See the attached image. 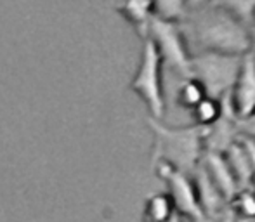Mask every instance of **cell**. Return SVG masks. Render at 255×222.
Returning <instances> with one entry per match:
<instances>
[{
	"label": "cell",
	"mask_w": 255,
	"mask_h": 222,
	"mask_svg": "<svg viewBox=\"0 0 255 222\" xmlns=\"http://www.w3.org/2000/svg\"><path fill=\"white\" fill-rule=\"evenodd\" d=\"M193 110H195V116L200 125H203V127H212V125L221 118L222 103L217 101V99L205 98Z\"/></svg>",
	"instance_id": "11"
},
{
	"label": "cell",
	"mask_w": 255,
	"mask_h": 222,
	"mask_svg": "<svg viewBox=\"0 0 255 222\" xmlns=\"http://www.w3.org/2000/svg\"><path fill=\"white\" fill-rule=\"evenodd\" d=\"M242 61L243 56L202 51L200 54H191L189 77L202 84L207 98L221 101L231 92L242 68Z\"/></svg>",
	"instance_id": "2"
},
{
	"label": "cell",
	"mask_w": 255,
	"mask_h": 222,
	"mask_svg": "<svg viewBox=\"0 0 255 222\" xmlns=\"http://www.w3.org/2000/svg\"><path fill=\"white\" fill-rule=\"evenodd\" d=\"M208 5L219 7L228 14L235 16L242 23L254 26L255 17V0H212Z\"/></svg>",
	"instance_id": "8"
},
{
	"label": "cell",
	"mask_w": 255,
	"mask_h": 222,
	"mask_svg": "<svg viewBox=\"0 0 255 222\" xmlns=\"http://www.w3.org/2000/svg\"><path fill=\"white\" fill-rule=\"evenodd\" d=\"M212 0H186V5H188V12L189 10H196V9H202V7L208 5Z\"/></svg>",
	"instance_id": "13"
},
{
	"label": "cell",
	"mask_w": 255,
	"mask_h": 222,
	"mask_svg": "<svg viewBox=\"0 0 255 222\" xmlns=\"http://www.w3.org/2000/svg\"><path fill=\"white\" fill-rule=\"evenodd\" d=\"M205 98H207V94H205L202 84L198 80H195L193 77L184 78V82H182V85L179 87L177 92V101L184 108H195Z\"/></svg>",
	"instance_id": "10"
},
{
	"label": "cell",
	"mask_w": 255,
	"mask_h": 222,
	"mask_svg": "<svg viewBox=\"0 0 255 222\" xmlns=\"http://www.w3.org/2000/svg\"><path fill=\"white\" fill-rule=\"evenodd\" d=\"M146 37L154 44L161 57V63L175 70L182 78L189 77L191 54H189L188 40H186L181 24L154 16L149 23Z\"/></svg>",
	"instance_id": "3"
},
{
	"label": "cell",
	"mask_w": 255,
	"mask_h": 222,
	"mask_svg": "<svg viewBox=\"0 0 255 222\" xmlns=\"http://www.w3.org/2000/svg\"><path fill=\"white\" fill-rule=\"evenodd\" d=\"M186 40L191 38L202 51L247 56L252 51V26L214 5L189 10L181 21Z\"/></svg>",
	"instance_id": "1"
},
{
	"label": "cell",
	"mask_w": 255,
	"mask_h": 222,
	"mask_svg": "<svg viewBox=\"0 0 255 222\" xmlns=\"http://www.w3.org/2000/svg\"><path fill=\"white\" fill-rule=\"evenodd\" d=\"M161 151L177 165H193L200 151L198 128H163L156 127Z\"/></svg>",
	"instance_id": "5"
},
{
	"label": "cell",
	"mask_w": 255,
	"mask_h": 222,
	"mask_svg": "<svg viewBox=\"0 0 255 222\" xmlns=\"http://www.w3.org/2000/svg\"><path fill=\"white\" fill-rule=\"evenodd\" d=\"M250 54L255 57V26H252V51H250Z\"/></svg>",
	"instance_id": "14"
},
{
	"label": "cell",
	"mask_w": 255,
	"mask_h": 222,
	"mask_svg": "<svg viewBox=\"0 0 255 222\" xmlns=\"http://www.w3.org/2000/svg\"><path fill=\"white\" fill-rule=\"evenodd\" d=\"M161 70L163 63L156 47L148 37H144V45L141 52L137 73L132 78V89L146 101L149 111L156 118L163 114V85H161Z\"/></svg>",
	"instance_id": "4"
},
{
	"label": "cell",
	"mask_w": 255,
	"mask_h": 222,
	"mask_svg": "<svg viewBox=\"0 0 255 222\" xmlns=\"http://www.w3.org/2000/svg\"><path fill=\"white\" fill-rule=\"evenodd\" d=\"M242 123H243V130H245L247 134H250L255 137V111L254 113H250L249 116H243Z\"/></svg>",
	"instance_id": "12"
},
{
	"label": "cell",
	"mask_w": 255,
	"mask_h": 222,
	"mask_svg": "<svg viewBox=\"0 0 255 222\" xmlns=\"http://www.w3.org/2000/svg\"><path fill=\"white\" fill-rule=\"evenodd\" d=\"M229 101L240 118L255 111V57L250 52L243 56L240 73L229 92Z\"/></svg>",
	"instance_id": "6"
},
{
	"label": "cell",
	"mask_w": 255,
	"mask_h": 222,
	"mask_svg": "<svg viewBox=\"0 0 255 222\" xmlns=\"http://www.w3.org/2000/svg\"><path fill=\"white\" fill-rule=\"evenodd\" d=\"M254 26H255V17H254Z\"/></svg>",
	"instance_id": "15"
},
{
	"label": "cell",
	"mask_w": 255,
	"mask_h": 222,
	"mask_svg": "<svg viewBox=\"0 0 255 222\" xmlns=\"http://www.w3.org/2000/svg\"><path fill=\"white\" fill-rule=\"evenodd\" d=\"M154 14L161 19L181 23L188 14L186 0H153Z\"/></svg>",
	"instance_id": "9"
},
{
	"label": "cell",
	"mask_w": 255,
	"mask_h": 222,
	"mask_svg": "<svg viewBox=\"0 0 255 222\" xmlns=\"http://www.w3.org/2000/svg\"><path fill=\"white\" fill-rule=\"evenodd\" d=\"M122 14L130 21L139 31L142 38L148 33L149 23L156 14H154L153 0H125L120 7H118Z\"/></svg>",
	"instance_id": "7"
}]
</instances>
